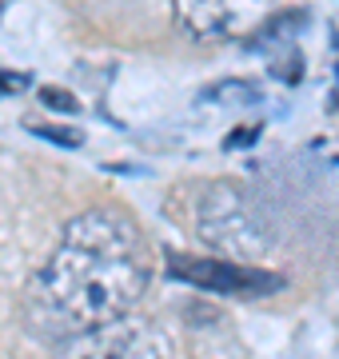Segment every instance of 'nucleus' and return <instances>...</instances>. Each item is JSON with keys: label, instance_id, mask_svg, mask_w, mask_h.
Masks as SVG:
<instances>
[{"label": "nucleus", "instance_id": "nucleus-1", "mask_svg": "<svg viewBox=\"0 0 339 359\" xmlns=\"http://www.w3.org/2000/svg\"><path fill=\"white\" fill-rule=\"evenodd\" d=\"M152 283V252L140 224L116 208H88L64 224L53 259L28 292V316L44 335L92 332L124 320Z\"/></svg>", "mask_w": 339, "mask_h": 359}, {"label": "nucleus", "instance_id": "nucleus-2", "mask_svg": "<svg viewBox=\"0 0 339 359\" xmlns=\"http://www.w3.org/2000/svg\"><path fill=\"white\" fill-rule=\"evenodd\" d=\"M196 236L228 259H256L260 252H268V231L235 184H208L200 192Z\"/></svg>", "mask_w": 339, "mask_h": 359}, {"label": "nucleus", "instance_id": "nucleus-3", "mask_svg": "<svg viewBox=\"0 0 339 359\" xmlns=\"http://www.w3.org/2000/svg\"><path fill=\"white\" fill-rule=\"evenodd\" d=\"M168 276L200 287V292H216V295H240V299H260L284 287V280L275 271L251 268L248 259H228V256H180L168 252Z\"/></svg>", "mask_w": 339, "mask_h": 359}, {"label": "nucleus", "instance_id": "nucleus-4", "mask_svg": "<svg viewBox=\"0 0 339 359\" xmlns=\"http://www.w3.org/2000/svg\"><path fill=\"white\" fill-rule=\"evenodd\" d=\"M56 359H172V344L156 323H104L60 339Z\"/></svg>", "mask_w": 339, "mask_h": 359}, {"label": "nucleus", "instance_id": "nucleus-5", "mask_svg": "<svg viewBox=\"0 0 339 359\" xmlns=\"http://www.w3.org/2000/svg\"><path fill=\"white\" fill-rule=\"evenodd\" d=\"M272 0H176L184 32L192 40H232V36H251L268 20Z\"/></svg>", "mask_w": 339, "mask_h": 359}, {"label": "nucleus", "instance_id": "nucleus-6", "mask_svg": "<svg viewBox=\"0 0 339 359\" xmlns=\"http://www.w3.org/2000/svg\"><path fill=\"white\" fill-rule=\"evenodd\" d=\"M303 28H307V13H303V8H287V13H279V16H268L251 36H244V44H248V48H287Z\"/></svg>", "mask_w": 339, "mask_h": 359}, {"label": "nucleus", "instance_id": "nucleus-7", "mask_svg": "<svg viewBox=\"0 0 339 359\" xmlns=\"http://www.w3.org/2000/svg\"><path fill=\"white\" fill-rule=\"evenodd\" d=\"M40 104L44 108H53V112H80V100L72 96L68 88H40Z\"/></svg>", "mask_w": 339, "mask_h": 359}, {"label": "nucleus", "instance_id": "nucleus-8", "mask_svg": "<svg viewBox=\"0 0 339 359\" xmlns=\"http://www.w3.org/2000/svg\"><path fill=\"white\" fill-rule=\"evenodd\" d=\"M28 132L32 136H44V140H53V144H64V148H80V136L76 128H48V124H28Z\"/></svg>", "mask_w": 339, "mask_h": 359}, {"label": "nucleus", "instance_id": "nucleus-9", "mask_svg": "<svg viewBox=\"0 0 339 359\" xmlns=\"http://www.w3.org/2000/svg\"><path fill=\"white\" fill-rule=\"evenodd\" d=\"M208 96H216V100H228V96H235V100H244V104H256V100H260V88H256V84H244V80H232V84L212 88Z\"/></svg>", "mask_w": 339, "mask_h": 359}, {"label": "nucleus", "instance_id": "nucleus-10", "mask_svg": "<svg viewBox=\"0 0 339 359\" xmlns=\"http://www.w3.org/2000/svg\"><path fill=\"white\" fill-rule=\"evenodd\" d=\"M0 88L20 92V88H28V76H20V72H0Z\"/></svg>", "mask_w": 339, "mask_h": 359}, {"label": "nucleus", "instance_id": "nucleus-11", "mask_svg": "<svg viewBox=\"0 0 339 359\" xmlns=\"http://www.w3.org/2000/svg\"><path fill=\"white\" fill-rule=\"evenodd\" d=\"M256 136H260V124H251L248 132L240 128V132H232V140H228V148H244V144H251Z\"/></svg>", "mask_w": 339, "mask_h": 359}]
</instances>
